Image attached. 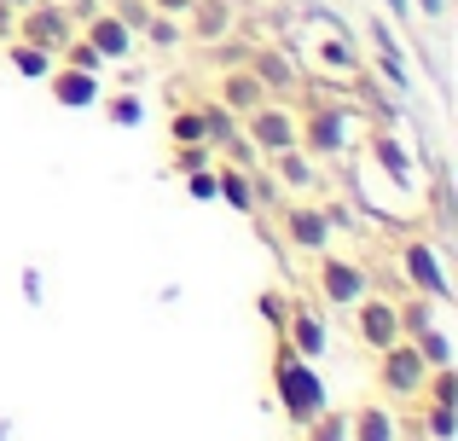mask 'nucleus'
<instances>
[{"label": "nucleus", "mask_w": 458, "mask_h": 441, "mask_svg": "<svg viewBox=\"0 0 458 441\" xmlns=\"http://www.w3.org/2000/svg\"><path fill=\"white\" fill-rule=\"evenodd\" d=\"M58 58H64V64H76V70H88V76H99V70H105V58L93 53V47L81 41V35H70V41H64V53H58Z\"/></svg>", "instance_id": "nucleus-32"}, {"label": "nucleus", "mask_w": 458, "mask_h": 441, "mask_svg": "<svg viewBox=\"0 0 458 441\" xmlns=\"http://www.w3.org/2000/svg\"><path fill=\"white\" fill-rule=\"evenodd\" d=\"M394 261H401V279L412 284L418 296H429V302H453V284H447V267H441V250L429 244V238H406V244L394 250Z\"/></svg>", "instance_id": "nucleus-8"}, {"label": "nucleus", "mask_w": 458, "mask_h": 441, "mask_svg": "<svg viewBox=\"0 0 458 441\" xmlns=\"http://www.w3.org/2000/svg\"><path fill=\"white\" fill-rule=\"evenodd\" d=\"M47 93H53L64 111H88V105H99V76H88V70H76V64H53L47 70Z\"/></svg>", "instance_id": "nucleus-14"}, {"label": "nucleus", "mask_w": 458, "mask_h": 441, "mask_svg": "<svg viewBox=\"0 0 458 441\" xmlns=\"http://www.w3.org/2000/svg\"><path fill=\"white\" fill-rule=\"evenodd\" d=\"M424 436L429 441H458V407H436V401H424Z\"/></svg>", "instance_id": "nucleus-29"}, {"label": "nucleus", "mask_w": 458, "mask_h": 441, "mask_svg": "<svg viewBox=\"0 0 458 441\" xmlns=\"http://www.w3.org/2000/svg\"><path fill=\"white\" fill-rule=\"evenodd\" d=\"M6 6H12V12H23V6H30V0H6Z\"/></svg>", "instance_id": "nucleus-43"}, {"label": "nucleus", "mask_w": 458, "mask_h": 441, "mask_svg": "<svg viewBox=\"0 0 458 441\" xmlns=\"http://www.w3.org/2000/svg\"><path fill=\"white\" fill-rule=\"evenodd\" d=\"M238 128H244V140L261 151V157H273V151L296 146V105L291 99H261L256 111L238 116Z\"/></svg>", "instance_id": "nucleus-7"}, {"label": "nucleus", "mask_w": 458, "mask_h": 441, "mask_svg": "<svg viewBox=\"0 0 458 441\" xmlns=\"http://www.w3.org/2000/svg\"><path fill=\"white\" fill-rule=\"evenodd\" d=\"M76 35H81V41H88L93 53L105 58V64H123V58H134V47H140V35L128 30V23L116 18L111 6H99L93 18H81V30H76Z\"/></svg>", "instance_id": "nucleus-10"}, {"label": "nucleus", "mask_w": 458, "mask_h": 441, "mask_svg": "<svg viewBox=\"0 0 458 441\" xmlns=\"http://www.w3.org/2000/svg\"><path fill=\"white\" fill-rule=\"evenodd\" d=\"M366 151L377 157L383 174H394V186H406V192L418 186V169H412V157H406V146H401V134H394V128H371V134H366Z\"/></svg>", "instance_id": "nucleus-17"}, {"label": "nucleus", "mask_w": 458, "mask_h": 441, "mask_svg": "<svg viewBox=\"0 0 458 441\" xmlns=\"http://www.w3.org/2000/svg\"><path fill=\"white\" fill-rule=\"evenodd\" d=\"M168 140H174V146L209 140V134H203V105H198V99H191V105H180V99H174V111H168Z\"/></svg>", "instance_id": "nucleus-23"}, {"label": "nucleus", "mask_w": 458, "mask_h": 441, "mask_svg": "<svg viewBox=\"0 0 458 441\" xmlns=\"http://www.w3.org/2000/svg\"><path fill=\"white\" fill-rule=\"evenodd\" d=\"M215 198H221L226 209H238V216H256V192H250V169H238V163H221V157H215Z\"/></svg>", "instance_id": "nucleus-20"}, {"label": "nucleus", "mask_w": 458, "mask_h": 441, "mask_svg": "<svg viewBox=\"0 0 458 441\" xmlns=\"http://www.w3.org/2000/svg\"><path fill=\"white\" fill-rule=\"evenodd\" d=\"M348 314H354V337L366 343L371 354H383L389 343H401V308H394L389 296L366 291V296H360L354 308H348Z\"/></svg>", "instance_id": "nucleus-9"}, {"label": "nucleus", "mask_w": 458, "mask_h": 441, "mask_svg": "<svg viewBox=\"0 0 458 441\" xmlns=\"http://www.w3.org/2000/svg\"><path fill=\"white\" fill-rule=\"evenodd\" d=\"M302 430H308V441H348V412H331V407H325L313 424H302Z\"/></svg>", "instance_id": "nucleus-31"}, {"label": "nucleus", "mask_w": 458, "mask_h": 441, "mask_svg": "<svg viewBox=\"0 0 458 441\" xmlns=\"http://www.w3.org/2000/svg\"><path fill=\"white\" fill-rule=\"evenodd\" d=\"M140 41H151V47H180V41H186V30H180V18H168V12H151V18L140 23Z\"/></svg>", "instance_id": "nucleus-28"}, {"label": "nucleus", "mask_w": 458, "mask_h": 441, "mask_svg": "<svg viewBox=\"0 0 458 441\" xmlns=\"http://www.w3.org/2000/svg\"><path fill=\"white\" fill-rule=\"evenodd\" d=\"M377 70H383V81H389L394 93L412 88V76H406V58H401V53H377Z\"/></svg>", "instance_id": "nucleus-34"}, {"label": "nucleus", "mask_w": 458, "mask_h": 441, "mask_svg": "<svg viewBox=\"0 0 458 441\" xmlns=\"http://www.w3.org/2000/svg\"><path fill=\"white\" fill-rule=\"evenodd\" d=\"M191 0H151V12H168V18H186Z\"/></svg>", "instance_id": "nucleus-39"}, {"label": "nucleus", "mask_w": 458, "mask_h": 441, "mask_svg": "<svg viewBox=\"0 0 458 441\" xmlns=\"http://www.w3.org/2000/svg\"><path fill=\"white\" fill-rule=\"evenodd\" d=\"M348 441H401V419L389 412V401H360L348 412Z\"/></svg>", "instance_id": "nucleus-19"}, {"label": "nucleus", "mask_w": 458, "mask_h": 441, "mask_svg": "<svg viewBox=\"0 0 458 441\" xmlns=\"http://www.w3.org/2000/svg\"><path fill=\"white\" fill-rule=\"evenodd\" d=\"M418 354H424V366H429V372H436V366H453V337H447V331H441V326H429V331H418Z\"/></svg>", "instance_id": "nucleus-27"}, {"label": "nucleus", "mask_w": 458, "mask_h": 441, "mask_svg": "<svg viewBox=\"0 0 458 441\" xmlns=\"http://www.w3.org/2000/svg\"><path fill=\"white\" fill-rule=\"evenodd\" d=\"M273 395H279L284 419L302 430L313 424L325 407H331V395H325V377H319V360H302V354L291 349V343H273Z\"/></svg>", "instance_id": "nucleus-1"}, {"label": "nucleus", "mask_w": 458, "mask_h": 441, "mask_svg": "<svg viewBox=\"0 0 458 441\" xmlns=\"http://www.w3.org/2000/svg\"><path fill=\"white\" fill-rule=\"evenodd\" d=\"M198 105H203V134H209V146H215V151H221L226 140L238 134V116L226 111L221 99H198Z\"/></svg>", "instance_id": "nucleus-25"}, {"label": "nucleus", "mask_w": 458, "mask_h": 441, "mask_svg": "<svg viewBox=\"0 0 458 441\" xmlns=\"http://www.w3.org/2000/svg\"><path fill=\"white\" fill-rule=\"evenodd\" d=\"M12 35L58 58V53H64V41L76 35V18H70L64 0H30V6L18 12V23H12Z\"/></svg>", "instance_id": "nucleus-6"}, {"label": "nucleus", "mask_w": 458, "mask_h": 441, "mask_svg": "<svg viewBox=\"0 0 458 441\" xmlns=\"http://www.w3.org/2000/svg\"><path fill=\"white\" fill-rule=\"evenodd\" d=\"M99 105H105V123H116V128H140V123H146V99H140L134 88L111 93V99H99Z\"/></svg>", "instance_id": "nucleus-24"}, {"label": "nucleus", "mask_w": 458, "mask_h": 441, "mask_svg": "<svg viewBox=\"0 0 458 441\" xmlns=\"http://www.w3.org/2000/svg\"><path fill=\"white\" fill-rule=\"evenodd\" d=\"M261 319H267V326L273 331H284V319H291V296H284V291H261Z\"/></svg>", "instance_id": "nucleus-33"}, {"label": "nucleus", "mask_w": 458, "mask_h": 441, "mask_svg": "<svg viewBox=\"0 0 458 441\" xmlns=\"http://www.w3.org/2000/svg\"><path fill=\"white\" fill-rule=\"evenodd\" d=\"M99 12V0H70V18H76V30H81V18H93Z\"/></svg>", "instance_id": "nucleus-38"}, {"label": "nucleus", "mask_w": 458, "mask_h": 441, "mask_svg": "<svg viewBox=\"0 0 458 441\" xmlns=\"http://www.w3.org/2000/svg\"><path fill=\"white\" fill-rule=\"evenodd\" d=\"M6 58H12V70H18L23 81H47V70L58 64L53 53H41V47H30V41H18V35H12V47H6Z\"/></svg>", "instance_id": "nucleus-21"}, {"label": "nucleus", "mask_w": 458, "mask_h": 441, "mask_svg": "<svg viewBox=\"0 0 458 441\" xmlns=\"http://www.w3.org/2000/svg\"><path fill=\"white\" fill-rule=\"evenodd\" d=\"M111 12H116V18H123V23H128V30H134V35H140V23H146V18H151V0H116V6H111Z\"/></svg>", "instance_id": "nucleus-35"}, {"label": "nucleus", "mask_w": 458, "mask_h": 441, "mask_svg": "<svg viewBox=\"0 0 458 441\" xmlns=\"http://www.w3.org/2000/svg\"><path fill=\"white\" fill-rule=\"evenodd\" d=\"M250 76L267 88V99H296L302 93V70H296V58L284 53V47H250Z\"/></svg>", "instance_id": "nucleus-11"}, {"label": "nucleus", "mask_w": 458, "mask_h": 441, "mask_svg": "<svg viewBox=\"0 0 458 441\" xmlns=\"http://www.w3.org/2000/svg\"><path fill=\"white\" fill-rule=\"evenodd\" d=\"M215 99H221L233 116H244V111H256V105L267 99V88L250 76V64H226L221 76H215Z\"/></svg>", "instance_id": "nucleus-16"}, {"label": "nucleus", "mask_w": 458, "mask_h": 441, "mask_svg": "<svg viewBox=\"0 0 458 441\" xmlns=\"http://www.w3.org/2000/svg\"><path fill=\"white\" fill-rule=\"evenodd\" d=\"M215 163V146L209 140H191V146H174V174H198Z\"/></svg>", "instance_id": "nucleus-30"}, {"label": "nucleus", "mask_w": 458, "mask_h": 441, "mask_svg": "<svg viewBox=\"0 0 458 441\" xmlns=\"http://www.w3.org/2000/svg\"><path fill=\"white\" fill-rule=\"evenodd\" d=\"M273 221H279L284 244L296 250V256H319V250H331V216H325V204H308V198H279L273 204Z\"/></svg>", "instance_id": "nucleus-4"}, {"label": "nucleus", "mask_w": 458, "mask_h": 441, "mask_svg": "<svg viewBox=\"0 0 458 441\" xmlns=\"http://www.w3.org/2000/svg\"><path fill=\"white\" fill-rule=\"evenodd\" d=\"M296 146L319 163L343 157V151L354 146V105L331 99V93H313L302 111H296Z\"/></svg>", "instance_id": "nucleus-2"}, {"label": "nucleus", "mask_w": 458, "mask_h": 441, "mask_svg": "<svg viewBox=\"0 0 458 441\" xmlns=\"http://www.w3.org/2000/svg\"><path fill=\"white\" fill-rule=\"evenodd\" d=\"M394 308H401V337H418V331L436 326V308H441V302H429V296L412 291V302H394Z\"/></svg>", "instance_id": "nucleus-26"}, {"label": "nucleus", "mask_w": 458, "mask_h": 441, "mask_svg": "<svg viewBox=\"0 0 458 441\" xmlns=\"http://www.w3.org/2000/svg\"><path fill=\"white\" fill-rule=\"evenodd\" d=\"M180 30H186V41L215 47L221 35H233V30H238V6H233V0H191L186 18H180Z\"/></svg>", "instance_id": "nucleus-13"}, {"label": "nucleus", "mask_w": 458, "mask_h": 441, "mask_svg": "<svg viewBox=\"0 0 458 441\" xmlns=\"http://www.w3.org/2000/svg\"><path fill=\"white\" fill-rule=\"evenodd\" d=\"M12 23H18V12H12L6 0H0V41H12Z\"/></svg>", "instance_id": "nucleus-40"}, {"label": "nucleus", "mask_w": 458, "mask_h": 441, "mask_svg": "<svg viewBox=\"0 0 458 441\" xmlns=\"http://www.w3.org/2000/svg\"><path fill=\"white\" fill-rule=\"evenodd\" d=\"M313 284H319L325 308H354L371 291V273H366V261L343 256V250H319L313 256Z\"/></svg>", "instance_id": "nucleus-3"}, {"label": "nucleus", "mask_w": 458, "mask_h": 441, "mask_svg": "<svg viewBox=\"0 0 458 441\" xmlns=\"http://www.w3.org/2000/svg\"><path fill=\"white\" fill-rule=\"evenodd\" d=\"M23 296H30V302H41V273H35V267H23Z\"/></svg>", "instance_id": "nucleus-37"}, {"label": "nucleus", "mask_w": 458, "mask_h": 441, "mask_svg": "<svg viewBox=\"0 0 458 441\" xmlns=\"http://www.w3.org/2000/svg\"><path fill=\"white\" fill-rule=\"evenodd\" d=\"M354 88H360V99H366V111L377 116V128H401V111H394V99L377 88V81H371V70H360Z\"/></svg>", "instance_id": "nucleus-22"}, {"label": "nucleus", "mask_w": 458, "mask_h": 441, "mask_svg": "<svg viewBox=\"0 0 458 441\" xmlns=\"http://www.w3.org/2000/svg\"><path fill=\"white\" fill-rule=\"evenodd\" d=\"M313 64H319V76L354 81L360 70H366V58L354 53V41H348V35H313Z\"/></svg>", "instance_id": "nucleus-18"}, {"label": "nucleus", "mask_w": 458, "mask_h": 441, "mask_svg": "<svg viewBox=\"0 0 458 441\" xmlns=\"http://www.w3.org/2000/svg\"><path fill=\"white\" fill-rule=\"evenodd\" d=\"M383 6H389V12H394L401 23H412V0H383Z\"/></svg>", "instance_id": "nucleus-41"}, {"label": "nucleus", "mask_w": 458, "mask_h": 441, "mask_svg": "<svg viewBox=\"0 0 458 441\" xmlns=\"http://www.w3.org/2000/svg\"><path fill=\"white\" fill-rule=\"evenodd\" d=\"M273 169V181H279V192L284 198H313L319 192V157H308L302 146H284V151H273V157H261Z\"/></svg>", "instance_id": "nucleus-12"}, {"label": "nucleus", "mask_w": 458, "mask_h": 441, "mask_svg": "<svg viewBox=\"0 0 458 441\" xmlns=\"http://www.w3.org/2000/svg\"><path fill=\"white\" fill-rule=\"evenodd\" d=\"M284 343H291L302 360H319L325 354V343H331V331H325V319H319V308H308V302H296L291 308V319H284V331H279Z\"/></svg>", "instance_id": "nucleus-15"}, {"label": "nucleus", "mask_w": 458, "mask_h": 441, "mask_svg": "<svg viewBox=\"0 0 458 441\" xmlns=\"http://www.w3.org/2000/svg\"><path fill=\"white\" fill-rule=\"evenodd\" d=\"M186 192L198 198V204H209V198H215V163H209V169H198V174H186Z\"/></svg>", "instance_id": "nucleus-36"}, {"label": "nucleus", "mask_w": 458, "mask_h": 441, "mask_svg": "<svg viewBox=\"0 0 458 441\" xmlns=\"http://www.w3.org/2000/svg\"><path fill=\"white\" fill-rule=\"evenodd\" d=\"M424 12H429V18H441V12H447V0H424Z\"/></svg>", "instance_id": "nucleus-42"}, {"label": "nucleus", "mask_w": 458, "mask_h": 441, "mask_svg": "<svg viewBox=\"0 0 458 441\" xmlns=\"http://www.w3.org/2000/svg\"><path fill=\"white\" fill-rule=\"evenodd\" d=\"M424 384H429V366H424V354H418L412 337L389 343V349L377 354V389L389 401H418V395H424Z\"/></svg>", "instance_id": "nucleus-5"}]
</instances>
